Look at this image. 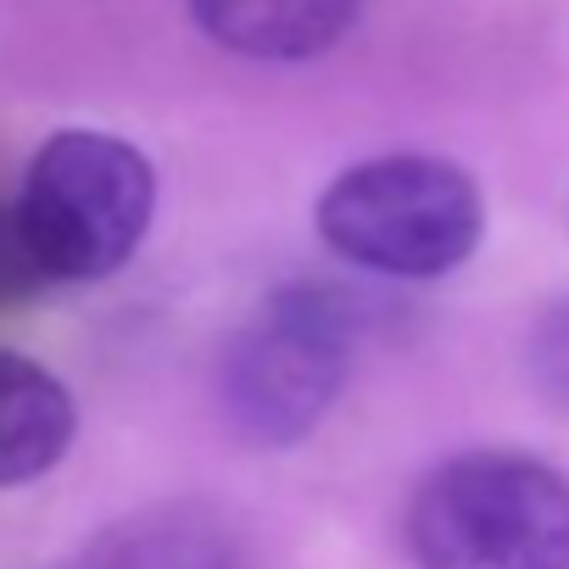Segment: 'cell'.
<instances>
[{"label": "cell", "mask_w": 569, "mask_h": 569, "mask_svg": "<svg viewBox=\"0 0 569 569\" xmlns=\"http://www.w3.org/2000/svg\"><path fill=\"white\" fill-rule=\"evenodd\" d=\"M358 319L363 313L341 284H279L218 363V397L229 425L251 447L308 441L352 375Z\"/></svg>", "instance_id": "1"}, {"label": "cell", "mask_w": 569, "mask_h": 569, "mask_svg": "<svg viewBox=\"0 0 569 569\" xmlns=\"http://www.w3.org/2000/svg\"><path fill=\"white\" fill-rule=\"evenodd\" d=\"M419 569H569V475L508 447L447 458L408 502Z\"/></svg>", "instance_id": "2"}, {"label": "cell", "mask_w": 569, "mask_h": 569, "mask_svg": "<svg viewBox=\"0 0 569 569\" xmlns=\"http://www.w3.org/2000/svg\"><path fill=\"white\" fill-rule=\"evenodd\" d=\"M319 240L386 279H441L463 268L486 234L480 184L425 151L369 157L319 196Z\"/></svg>", "instance_id": "3"}, {"label": "cell", "mask_w": 569, "mask_h": 569, "mask_svg": "<svg viewBox=\"0 0 569 569\" xmlns=\"http://www.w3.org/2000/svg\"><path fill=\"white\" fill-rule=\"evenodd\" d=\"M157 212V168L140 146L107 129L51 134L23 179L18 218L51 284H90L118 273Z\"/></svg>", "instance_id": "4"}, {"label": "cell", "mask_w": 569, "mask_h": 569, "mask_svg": "<svg viewBox=\"0 0 569 569\" xmlns=\"http://www.w3.org/2000/svg\"><path fill=\"white\" fill-rule=\"evenodd\" d=\"M196 29L246 62H313L336 51L363 0H184Z\"/></svg>", "instance_id": "5"}, {"label": "cell", "mask_w": 569, "mask_h": 569, "mask_svg": "<svg viewBox=\"0 0 569 569\" xmlns=\"http://www.w3.org/2000/svg\"><path fill=\"white\" fill-rule=\"evenodd\" d=\"M73 430L79 408L68 386L46 363L0 347V491L51 475L68 458Z\"/></svg>", "instance_id": "6"}, {"label": "cell", "mask_w": 569, "mask_h": 569, "mask_svg": "<svg viewBox=\"0 0 569 569\" xmlns=\"http://www.w3.org/2000/svg\"><path fill=\"white\" fill-rule=\"evenodd\" d=\"M79 569H246V552L218 513L173 502L107 530Z\"/></svg>", "instance_id": "7"}, {"label": "cell", "mask_w": 569, "mask_h": 569, "mask_svg": "<svg viewBox=\"0 0 569 569\" xmlns=\"http://www.w3.org/2000/svg\"><path fill=\"white\" fill-rule=\"evenodd\" d=\"M525 369H530V386L569 413V297L552 302L536 325H530V341H525Z\"/></svg>", "instance_id": "8"}, {"label": "cell", "mask_w": 569, "mask_h": 569, "mask_svg": "<svg viewBox=\"0 0 569 569\" xmlns=\"http://www.w3.org/2000/svg\"><path fill=\"white\" fill-rule=\"evenodd\" d=\"M46 268L23 234V218H18V201L12 207H0V308H12V302H29L34 291H46Z\"/></svg>", "instance_id": "9"}]
</instances>
